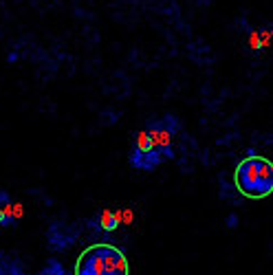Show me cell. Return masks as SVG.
Masks as SVG:
<instances>
[{"instance_id":"11","label":"cell","mask_w":273,"mask_h":275,"mask_svg":"<svg viewBox=\"0 0 273 275\" xmlns=\"http://www.w3.org/2000/svg\"><path fill=\"white\" fill-rule=\"evenodd\" d=\"M0 205H11V198H9V194L4 189H0Z\"/></svg>"},{"instance_id":"1","label":"cell","mask_w":273,"mask_h":275,"mask_svg":"<svg viewBox=\"0 0 273 275\" xmlns=\"http://www.w3.org/2000/svg\"><path fill=\"white\" fill-rule=\"evenodd\" d=\"M234 183L244 198H267L273 192V163L269 159L249 154L238 163Z\"/></svg>"},{"instance_id":"10","label":"cell","mask_w":273,"mask_h":275,"mask_svg":"<svg viewBox=\"0 0 273 275\" xmlns=\"http://www.w3.org/2000/svg\"><path fill=\"white\" fill-rule=\"evenodd\" d=\"M121 222H124V225H130V222H133V211H130V209L121 211Z\"/></svg>"},{"instance_id":"12","label":"cell","mask_w":273,"mask_h":275,"mask_svg":"<svg viewBox=\"0 0 273 275\" xmlns=\"http://www.w3.org/2000/svg\"><path fill=\"white\" fill-rule=\"evenodd\" d=\"M236 225H238V218H236V216L232 214V216L227 218V227H236Z\"/></svg>"},{"instance_id":"6","label":"cell","mask_w":273,"mask_h":275,"mask_svg":"<svg viewBox=\"0 0 273 275\" xmlns=\"http://www.w3.org/2000/svg\"><path fill=\"white\" fill-rule=\"evenodd\" d=\"M119 225H121V211H110V209H103L102 211L100 227L103 231H115Z\"/></svg>"},{"instance_id":"8","label":"cell","mask_w":273,"mask_h":275,"mask_svg":"<svg viewBox=\"0 0 273 275\" xmlns=\"http://www.w3.org/2000/svg\"><path fill=\"white\" fill-rule=\"evenodd\" d=\"M42 275H67V273H64V269L60 267L55 260H51V269H49V271H44Z\"/></svg>"},{"instance_id":"7","label":"cell","mask_w":273,"mask_h":275,"mask_svg":"<svg viewBox=\"0 0 273 275\" xmlns=\"http://www.w3.org/2000/svg\"><path fill=\"white\" fill-rule=\"evenodd\" d=\"M13 205V203H11ZM11 205H0V227H11L16 225V218H13Z\"/></svg>"},{"instance_id":"4","label":"cell","mask_w":273,"mask_h":275,"mask_svg":"<svg viewBox=\"0 0 273 275\" xmlns=\"http://www.w3.org/2000/svg\"><path fill=\"white\" fill-rule=\"evenodd\" d=\"M161 154L154 150L152 141H150V135L145 130L136 132V141H135V150L130 154V163L135 165L136 170H145V172H152L159 163H161Z\"/></svg>"},{"instance_id":"3","label":"cell","mask_w":273,"mask_h":275,"mask_svg":"<svg viewBox=\"0 0 273 275\" xmlns=\"http://www.w3.org/2000/svg\"><path fill=\"white\" fill-rule=\"evenodd\" d=\"M181 130V123L174 115H166L163 119H157V121H150L145 126V132L150 135V141H152L154 150L161 154V159H172L174 152H172V141L174 137L178 135Z\"/></svg>"},{"instance_id":"2","label":"cell","mask_w":273,"mask_h":275,"mask_svg":"<svg viewBox=\"0 0 273 275\" xmlns=\"http://www.w3.org/2000/svg\"><path fill=\"white\" fill-rule=\"evenodd\" d=\"M75 275H128V260L112 244H93L79 255Z\"/></svg>"},{"instance_id":"9","label":"cell","mask_w":273,"mask_h":275,"mask_svg":"<svg viewBox=\"0 0 273 275\" xmlns=\"http://www.w3.org/2000/svg\"><path fill=\"white\" fill-rule=\"evenodd\" d=\"M249 44H251V49H262V46H260V35H258V31H251V33H249Z\"/></svg>"},{"instance_id":"5","label":"cell","mask_w":273,"mask_h":275,"mask_svg":"<svg viewBox=\"0 0 273 275\" xmlns=\"http://www.w3.org/2000/svg\"><path fill=\"white\" fill-rule=\"evenodd\" d=\"M0 275H27V273L16 255H9L0 251Z\"/></svg>"}]
</instances>
